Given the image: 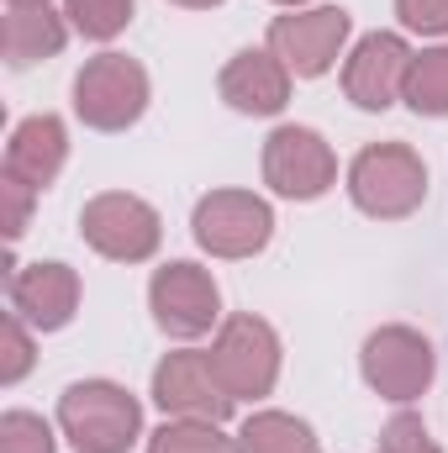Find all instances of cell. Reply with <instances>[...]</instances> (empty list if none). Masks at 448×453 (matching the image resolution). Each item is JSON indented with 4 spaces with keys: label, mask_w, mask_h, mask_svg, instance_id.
<instances>
[{
    "label": "cell",
    "mask_w": 448,
    "mask_h": 453,
    "mask_svg": "<svg viewBox=\"0 0 448 453\" xmlns=\"http://www.w3.org/2000/svg\"><path fill=\"white\" fill-rule=\"evenodd\" d=\"M58 433L80 453H127L143 438V406L116 380H74L58 395Z\"/></svg>",
    "instance_id": "6da1fadb"
},
{
    "label": "cell",
    "mask_w": 448,
    "mask_h": 453,
    "mask_svg": "<svg viewBox=\"0 0 448 453\" xmlns=\"http://www.w3.org/2000/svg\"><path fill=\"white\" fill-rule=\"evenodd\" d=\"M348 196L375 222H401L428 201V164L406 142H369L348 164Z\"/></svg>",
    "instance_id": "7a4b0ae2"
},
{
    "label": "cell",
    "mask_w": 448,
    "mask_h": 453,
    "mask_svg": "<svg viewBox=\"0 0 448 453\" xmlns=\"http://www.w3.org/2000/svg\"><path fill=\"white\" fill-rule=\"evenodd\" d=\"M148 69L127 53H96L80 74H74V116L90 132H127L148 111Z\"/></svg>",
    "instance_id": "3957f363"
},
{
    "label": "cell",
    "mask_w": 448,
    "mask_h": 453,
    "mask_svg": "<svg viewBox=\"0 0 448 453\" xmlns=\"http://www.w3.org/2000/svg\"><path fill=\"white\" fill-rule=\"evenodd\" d=\"M280 358H285L280 333L253 311H237L217 327L212 369H217V380L232 401H264L280 385Z\"/></svg>",
    "instance_id": "277c9868"
},
{
    "label": "cell",
    "mask_w": 448,
    "mask_h": 453,
    "mask_svg": "<svg viewBox=\"0 0 448 453\" xmlns=\"http://www.w3.org/2000/svg\"><path fill=\"white\" fill-rule=\"evenodd\" d=\"M359 374L364 385L380 395V401H396V406H412L417 395H428L433 374H438V353L433 342L422 338L417 327H375L364 338V353H359Z\"/></svg>",
    "instance_id": "5b68a950"
},
{
    "label": "cell",
    "mask_w": 448,
    "mask_h": 453,
    "mask_svg": "<svg viewBox=\"0 0 448 453\" xmlns=\"http://www.w3.org/2000/svg\"><path fill=\"white\" fill-rule=\"evenodd\" d=\"M148 311L158 322L164 338H206L217 322H222V290L212 280V269L190 264V258H174L164 269H153L148 280Z\"/></svg>",
    "instance_id": "8992f818"
},
{
    "label": "cell",
    "mask_w": 448,
    "mask_h": 453,
    "mask_svg": "<svg viewBox=\"0 0 448 453\" xmlns=\"http://www.w3.org/2000/svg\"><path fill=\"white\" fill-rule=\"evenodd\" d=\"M80 237L112 264H148L158 253V242H164V222L143 196L101 190L80 211Z\"/></svg>",
    "instance_id": "52a82bcc"
},
{
    "label": "cell",
    "mask_w": 448,
    "mask_h": 453,
    "mask_svg": "<svg viewBox=\"0 0 448 453\" xmlns=\"http://www.w3.org/2000/svg\"><path fill=\"white\" fill-rule=\"evenodd\" d=\"M190 232L212 258H253L274 237V211L253 190H212L196 201Z\"/></svg>",
    "instance_id": "ba28073f"
},
{
    "label": "cell",
    "mask_w": 448,
    "mask_h": 453,
    "mask_svg": "<svg viewBox=\"0 0 448 453\" xmlns=\"http://www.w3.org/2000/svg\"><path fill=\"white\" fill-rule=\"evenodd\" d=\"M264 185L285 201H322L337 185V153L312 127H274L264 137Z\"/></svg>",
    "instance_id": "9c48e42d"
},
{
    "label": "cell",
    "mask_w": 448,
    "mask_h": 453,
    "mask_svg": "<svg viewBox=\"0 0 448 453\" xmlns=\"http://www.w3.org/2000/svg\"><path fill=\"white\" fill-rule=\"evenodd\" d=\"M348 32H353V16L343 5H306V11H290V16L269 21V53L296 80H322L343 58Z\"/></svg>",
    "instance_id": "30bf717a"
},
{
    "label": "cell",
    "mask_w": 448,
    "mask_h": 453,
    "mask_svg": "<svg viewBox=\"0 0 448 453\" xmlns=\"http://www.w3.org/2000/svg\"><path fill=\"white\" fill-rule=\"evenodd\" d=\"M153 406L164 417H190V422H227L232 417V395L222 390L212 353L201 348H180L164 353V364L153 369Z\"/></svg>",
    "instance_id": "8fae6325"
},
{
    "label": "cell",
    "mask_w": 448,
    "mask_h": 453,
    "mask_svg": "<svg viewBox=\"0 0 448 453\" xmlns=\"http://www.w3.org/2000/svg\"><path fill=\"white\" fill-rule=\"evenodd\" d=\"M412 48L401 32H369L353 42V53L343 58V96L359 111H390L406 90V69H412Z\"/></svg>",
    "instance_id": "7c38bea8"
},
{
    "label": "cell",
    "mask_w": 448,
    "mask_h": 453,
    "mask_svg": "<svg viewBox=\"0 0 448 453\" xmlns=\"http://www.w3.org/2000/svg\"><path fill=\"white\" fill-rule=\"evenodd\" d=\"M5 296H11V311L37 327V333H58L74 322L80 311V274L58 258L48 264H16L11 258V280H5Z\"/></svg>",
    "instance_id": "4fadbf2b"
},
{
    "label": "cell",
    "mask_w": 448,
    "mask_h": 453,
    "mask_svg": "<svg viewBox=\"0 0 448 453\" xmlns=\"http://www.w3.org/2000/svg\"><path fill=\"white\" fill-rule=\"evenodd\" d=\"M290 69L269 53V48H243L232 53V64L222 69L217 90L237 116H280L290 106Z\"/></svg>",
    "instance_id": "5bb4252c"
},
{
    "label": "cell",
    "mask_w": 448,
    "mask_h": 453,
    "mask_svg": "<svg viewBox=\"0 0 448 453\" xmlns=\"http://www.w3.org/2000/svg\"><path fill=\"white\" fill-rule=\"evenodd\" d=\"M64 158H69V127L53 111L27 116L11 127V142H5V180H21L32 190H48L58 174H64Z\"/></svg>",
    "instance_id": "9a60e30c"
},
{
    "label": "cell",
    "mask_w": 448,
    "mask_h": 453,
    "mask_svg": "<svg viewBox=\"0 0 448 453\" xmlns=\"http://www.w3.org/2000/svg\"><path fill=\"white\" fill-rule=\"evenodd\" d=\"M69 16L53 5H5V64L32 69L42 58H58L69 42Z\"/></svg>",
    "instance_id": "2e32d148"
},
{
    "label": "cell",
    "mask_w": 448,
    "mask_h": 453,
    "mask_svg": "<svg viewBox=\"0 0 448 453\" xmlns=\"http://www.w3.org/2000/svg\"><path fill=\"white\" fill-rule=\"evenodd\" d=\"M237 453H322L312 422L290 417V411H253L237 427Z\"/></svg>",
    "instance_id": "e0dca14e"
},
{
    "label": "cell",
    "mask_w": 448,
    "mask_h": 453,
    "mask_svg": "<svg viewBox=\"0 0 448 453\" xmlns=\"http://www.w3.org/2000/svg\"><path fill=\"white\" fill-rule=\"evenodd\" d=\"M401 101H406L417 116H448V42L412 58Z\"/></svg>",
    "instance_id": "ac0fdd59"
},
{
    "label": "cell",
    "mask_w": 448,
    "mask_h": 453,
    "mask_svg": "<svg viewBox=\"0 0 448 453\" xmlns=\"http://www.w3.org/2000/svg\"><path fill=\"white\" fill-rule=\"evenodd\" d=\"M148 453H237V438H227L222 422L169 417V422L148 438Z\"/></svg>",
    "instance_id": "d6986e66"
},
{
    "label": "cell",
    "mask_w": 448,
    "mask_h": 453,
    "mask_svg": "<svg viewBox=\"0 0 448 453\" xmlns=\"http://www.w3.org/2000/svg\"><path fill=\"white\" fill-rule=\"evenodd\" d=\"M132 5H137V0H64V16H69V27H74L80 37H90V42H112V37L127 32Z\"/></svg>",
    "instance_id": "ffe728a7"
},
{
    "label": "cell",
    "mask_w": 448,
    "mask_h": 453,
    "mask_svg": "<svg viewBox=\"0 0 448 453\" xmlns=\"http://www.w3.org/2000/svg\"><path fill=\"white\" fill-rule=\"evenodd\" d=\"M0 453H58V438L37 411H5L0 417Z\"/></svg>",
    "instance_id": "44dd1931"
},
{
    "label": "cell",
    "mask_w": 448,
    "mask_h": 453,
    "mask_svg": "<svg viewBox=\"0 0 448 453\" xmlns=\"http://www.w3.org/2000/svg\"><path fill=\"white\" fill-rule=\"evenodd\" d=\"M380 453H444V449L433 443V433H428V422L417 411H396L380 427Z\"/></svg>",
    "instance_id": "7402d4cb"
},
{
    "label": "cell",
    "mask_w": 448,
    "mask_h": 453,
    "mask_svg": "<svg viewBox=\"0 0 448 453\" xmlns=\"http://www.w3.org/2000/svg\"><path fill=\"white\" fill-rule=\"evenodd\" d=\"M27 369H32V333H27V322L11 311V317L0 322V385H16Z\"/></svg>",
    "instance_id": "603a6c76"
},
{
    "label": "cell",
    "mask_w": 448,
    "mask_h": 453,
    "mask_svg": "<svg viewBox=\"0 0 448 453\" xmlns=\"http://www.w3.org/2000/svg\"><path fill=\"white\" fill-rule=\"evenodd\" d=\"M396 16H401L406 32L448 37V0H396Z\"/></svg>",
    "instance_id": "cb8c5ba5"
},
{
    "label": "cell",
    "mask_w": 448,
    "mask_h": 453,
    "mask_svg": "<svg viewBox=\"0 0 448 453\" xmlns=\"http://www.w3.org/2000/svg\"><path fill=\"white\" fill-rule=\"evenodd\" d=\"M32 185H21V180H0V211H5V242H21V232L32 222Z\"/></svg>",
    "instance_id": "d4e9b609"
},
{
    "label": "cell",
    "mask_w": 448,
    "mask_h": 453,
    "mask_svg": "<svg viewBox=\"0 0 448 453\" xmlns=\"http://www.w3.org/2000/svg\"><path fill=\"white\" fill-rule=\"evenodd\" d=\"M174 5H185V11H212V5H222V0H174Z\"/></svg>",
    "instance_id": "484cf974"
},
{
    "label": "cell",
    "mask_w": 448,
    "mask_h": 453,
    "mask_svg": "<svg viewBox=\"0 0 448 453\" xmlns=\"http://www.w3.org/2000/svg\"><path fill=\"white\" fill-rule=\"evenodd\" d=\"M274 5H285V11H306L312 0H274Z\"/></svg>",
    "instance_id": "4316f807"
},
{
    "label": "cell",
    "mask_w": 448,
    "mask_h": 453,
    "mask_svg": "<svg viewBox=\"0 0 448 453\" xmlns=\"http://www.w3.org/2000/svg\"><path fill=\"white\" fill-rule=\"evenodd\" d=\"M5 5H48V0H5Z\"/></svg>",
    "instance_id": "83f0119b"
}]
</instances>
